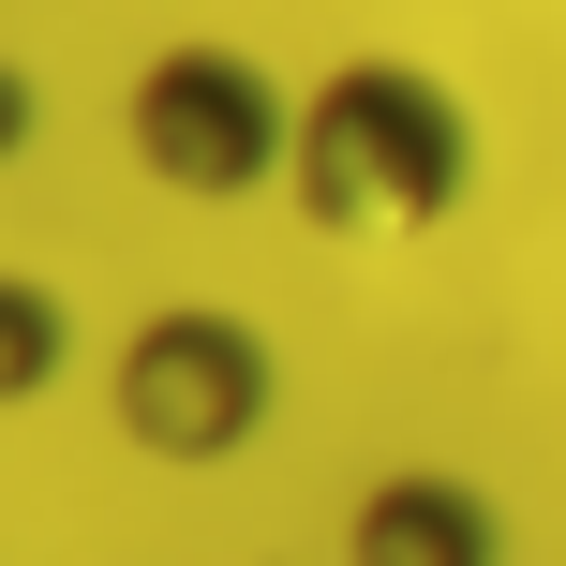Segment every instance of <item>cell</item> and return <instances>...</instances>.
<instances>
[{"label":"cell","instance_id":"6","mask_svg":"<svg viewBox=\"0 0 566 566\" xmlns=\"http://www.w3.org/2000/svg\"><path fill=\"white\" fill-rule=\"evenodd\" d=\"M15 149H30V75L0 60V165H15Z\"/></svg>","mask_w":566,"mask_h":566},{"label":"cell","instance_id":"3","mask_svg":"<svg viewBox=\"0 0 566 566\" xmlns=\"http://www.w3.org/2000/svg\"><path fill=\"white\" fill-rule=\"evenodd\" d=\"M105 402H119V432H135L149 462H239L269 432L283 373H269V328H254V313L179 298V313H149V328H119Z\"/></svg>","mask_w":566,"mask_h":566},{"label":"cell","instance_id":"1","mask_svg":"<svg viewBox=\"0 0 566 566\" xmlns=\"http://www.w3.org/2000/svg\"><path fill=\"white\" fill-rule=\"evenodd\" d=\"M462 179H478V119L432 60H328L298 90L283 195H298L313 239H418L462 209Z\"/></svg>","mask_w":566,"mask_h":566},{"label":"cell","instance_id":"5","mask_svg":"<svg viewBox=\"0 0 566 566\" xmlns=\"http://www.w3.org/2000/svg\"><path fill=\"white\" fill-rule=\"evenodd\" d=\"M60 358H75V313H60V283L0 269V402H45Z\"/></svg>","mask_w":566,"mask_h":566},{"label":"cell","instance_id":"2","mask_svg":"<svg viewBox=\"0 0 566 566\" xmlns=\"http://www.w3.org/2000/svg\"><path fill=\"white\" fill-rule=\"evenodd\" d=\"M119 135H135V165L165 195L239 209V195H269L298 165V90H269V60H239V45H165L119 90Z\"/></svg>","mask_w":566,"mask_h":566},{"label":"cell","instance_id":"4","mask_svg":"<svg viewBox=\"0 0 566 566\" xmlns=\"http://www.w3.org/2000/svg\"><path fill=\"white\" fill-rule=\"evenodd\" d=\"M343 566H507V522H492V492L448 478V462H388V478L343 507Z\"/></svg>","mask_w":566,"mask_h":566}]
</instances>
